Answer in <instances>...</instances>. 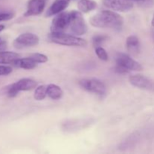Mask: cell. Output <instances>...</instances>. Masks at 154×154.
I'll list each match as a JSON object with an SVG mask.
<instances>
[{
	"mask_svg": "<svg viewBox=\"0 0 154 154\" xmlns=\"http://www.w3.org/2000/svg\"><path fill=\"white\" fill-rule=\"evenodd\" d=\"M93 26L97 28H110L120 29L123 24V18L112 11H102L93 15L90 19Z\"/></svg>",
	"mask_w": 154,
	"mask_h": 154,
	"instance_id": "6da1fadb",
	"label": "cell"
},
{
	"mask_svg": "<svg viewBox=\"0 0 154 154\" xmlns=\"http://www.w3.org/2000/svg\"><path fill=\"white\" fill-rule=\"evenodd\" d=\"M115 72L117 73H127L129 71H141L142 66L129 57L123 53H119L116 57Z\"/></svg>",
	"mask_w": 154,
	"mask_h": 154,
	"instance_id": "7a4b0ae2",
	"label": "cell"
},
{
	"mask_svg": "<svg viewBox=\"0 0 154 154\" xmlns=\"http://www.w3.org/2000/svg\"><path fill=\"white\" fill-rule=\"evenodd\" d=\"M49 38L54 43L64 46L85 47L87 45V42L85 39L72 35L66 34L65 32H51Z\"/></svg>",
	"mask_w": 154,
	"mask_h": 154,
	"instance_id": "3957f363",
	"label": "cell"
},
{
	"mask_svg": "<svg viewBox=\"0 0 154 154\" xmlns=\"http://www.w3.org/2000/svg\"><path fill=\"white\" fill-rule=\"evenodd\" d=\"M69 29L75 35H82L87 32V25L81 12L78 11H71V21Z\"/></svg>",
	"mask_w": 154,
	"mask_h": 154,
	"instance_id": "277c9868",
	"label": "cell"
},
{
	"mask_svg": "<svg viewBox=\"0 0 154 154\" xmlns=\"http://www.w3.org/2000/svg\"><path fill=\"white\" fill-rule=\"evenodd\" d=\"M84 90L97 95H104L106 93V87L100 80L96 78H84L79 81Z\"/></svg>",
	"mask_w": 154,
	"mask_h": 154,
	"instance_id": "5b68a950",
	"label": "cell"
},
{
	"mask_svg": "<svg viewBox=\"0 0 154 154\" xmlns=\"http://www.w3.org/2000/svg\"><path fill=\"white\" fill-rule=\"evenodd\" d=\"M71 12H61L57 14L51 23V32H64L69 27Z\"/></svg>",
	"mask_w": 154,
	"mask_h": 154,
	"instance_id": "8992f818",
	"label": "cell"
},
{
	"mask_svg": "<svg viewBox=\"0 0 154 154\" xmlns=\"http://www.w3.org/2000/svg\"><path fill=\"white\" fill-rule=\"evenodd\" d=\"M39 38L32 33L26 32L20 34L14 41V46L17 49H22L28 47L35 46L38 44Z\"/></svg>",
	"mask_w": 154,
	"mask_h": 154,
	"instance_id": "52a82bcc",
	"label": "cell"
},
{
	"mask_svg": "<svg viewBox=\"0 0 154 154\" xmlns=\"http://www.w3.org/2000/svg\"><path fill=\"white\" fill-rule=\"evenodd\" d=\"M106 8L120 12H126L133 8L132 0H102Z\"/></svg>",
	"mask_w": 154,
	"mask_h": 154,
	"instance_id": "ba28073f",
	"label": "cell"
},
{
	"mask_svg": "<svg viewBox=\"0 0 154 154\" xmlns=\"http://www.w3.org/2000/svg\"><path fill=\"white\" fill-rule=\"evenodd\" d=\"M129 81L130 84L134 87L154 92V82L144 75H132L129 77Z\"/></svg>",
	"mask_w": 154,
	"mask_h": 154,
	"instance_id": "9c48e42d",
	"label": "cell"
},
{
	"mask_svg": "<svg viewBox=\"0 0 154 154\" xmlns=\"http://www.w3.org/2000/svg\"><path fill=\"white\" fill-rule=\"evenodd\" d=\"M46 0H29L27 5V10L24 14L25 17L36 16L43 12Z\"/></svg>",
	"mask_w": 154,
	"mask_h": 154,
	"instance_id": "30bf717a",
	"label": "cell"
},
{
	"mask_svg": "<svg viewBox=\"0 0 154 154\" xmlns=\"http://www.w3.org/2000/svg\"><path fill=\"white\" fill-rule=\"evenodd\" d=\"M70 1L71 0H56L47 11V17L57 15L61 13L69 6Z\"/></svg>",
	"mask_w": 154,
	"mask_h": 154,
	"instance_id": "8fae6325",
	"label": "cell"
},
{
	"mask_svg": "<svg viewBox=\"0 0 154 154\" xmlns=\"http://www.w3.org/2000/svg\"><path fill=\"white\" fill-rule=\"evenodd\" d=\"M13 84L18 92L29 91L37 87V82L31 78H22Z\"/></svg>",
	"mask_w": 154,
	"mask_h": 154,
	"instance_id": "7c38bea8",
	"label": "cell"
},
{
	"mask_svg": "<svg viewBox=\"0 0 154 154\" xmlns=\"http://www.w3.org/2000/svg\"><path fill=\"white\" fill-rule=\"evenodd\" d=\"M126 48L127 51L132 55L137 56L140 53L141 45H140L139 39L135 35H130L126 38Z\"/></svg>",
	"mask_w": 154,
	"mask_h": 154,
	"instance_id": "4fadbf2b",
	"label": "cell"
},
{
	"mask_svg": "<svg viewBox=\"0 0 154 154\" xmlns=\"http://www.w3.org/2000/svg\"><path fill=\"white\" fill-rule=\"evenodd\" d=\"M20 58L19 54L12 51H0V64H14L17 60Z\"/></svg>",
	"mask_w": 154,
	"mask_h": 154,
	"instance_id": "5bb4252c",
	"label": "cell"
},
{
	"mask_svg": "<svg viewBox=\"0 0 154 154\" xmlns=\"http://www.w3.org/2000/svg\"><path fill=\"white\" fill-rule=\"evenodd\" d=\"M14 65L16 67L20 68V69L31 70L37 66V63H35L34 60H32L29 57H25V58H19L14 62Z\"/></svg>",
	"mask_w": 154,
	"mask_h": 154,
	"instance_id": "9a60e30c",
	"label": "cell"
},
{
	"mask_svg": "<svg viewBox=\"0 0 154 154\" xmlns=\"http://www.w3.org/2000/svg\"><path fill=\"white\" fill-rule=\"evenodd\" d=\"M97 7V3L93 0H80L78 3V10L83 13H88Z\"/></svg>",
	"mask_w": 154,
	"mask_h": 154,
	"instance_id": "2e32d148",
	"label": "cell"
},
{
	"mask_svg": "<svg viewBox=\"0 0 154 154\" xmlns=\"http://www.w3.org/2000/svg\"><path fill=\"white\" fill-rule=\"evenodd\" d=\"M47 94L51 99L58 100L62 98L63 92L59 86L56 84H49L47 87Z\"/></svg>",
	"mask_w": 154,
	"mask_h": 154,
	"instance_id": "e0dca14e",
	"label": "cell"
},
{
	"mask_svg": "<svg viewBox=\"0 0 154 154\" xmlns=\"http://www.w3.org/2000/svg\"><path fill=\"white\" fill-rule=\"evenodd\" d=\"M47 87L45 85H41L36 87L34 93V99L37 101H42L45 99L47 94Z\"/></svg>",
	"mask_w": 154,
	"mask_h": 154,
	"instance_id": "ac0fdd59",
	"label": "cell"
},
{
	"mask_svg": "<svg viewBox=\"0 0 154 154\" xmlns=\"http://www.w3.org/2000/svg\"><path fill=\"white\" fill-rule=\"evenodd\" d=\"M30 58L32 60H34L35 63H45L48 62V58L46 55L42 54H39V53H35V54H32L29 56Z\"/></svg>",
	"mask_w": 154,
	"mask_h": 154,
	"instance_id": "d6986e66",
	"label": "cell"
},
{
	"mask_svg": "<svg viewBox=\"0 0 154 154\" xmlns=\"http://www.w3.org/2000/svg\"><path fill=\"white\" fill-rule=\"evenodd\" d=\"M95 51H96V55H97V57H99L101 60H103V61H108V54H107L106 51H105L102 47L101 46L96 47Z\"/></svg>",
	"mask_w": 154,
	"mask_h": 154,
	"instance_id": "ffe728a7",
	"label": "cell"
},
{
	"mask_svg": "<svg viewBox=\"0 0 154 154\" xmlns=\"http://www.w3.org/2000/svg\"><path fill=\"white\" fill-rule=\"evenodd\" d=\"M135 2L140 7L143 8H149L154 5V0H132Z\"/></svg>",
	"mask_w": 154,
	"mask_h": 154,
	"instance_id": "44dd1931",
	"label": "cell"
},
{
	"mask_svg": "<svg viewBox=\"0 0 154 154\" xmlns=\"http://www.w3.org/2000/svg\"><path fill=\"white\" fill-rule=\"evenodd\" d=\"M107 39V36L105 35H96L93 38V44L95 48L101 46L102 43Z\"/></svg>",
	"mask_w": 154,
	"mask_h": 154,
	"instance_id": "7402d4cb",
	"label": "cell"
},
{
	"mask_svg": "<svg viewBox=\"0 0 154 154\" xmlns=\"http://www.w3.org/2000/svg\"><path fill=\"white\" fill-rule=\"evenodd\" d=\"M19 93V92L16 90V88L14 87V84H11L8 87L6 88V94L8 97H15V96H17V94Z\"/></svg>",
	"mask_w": 154,
	"mask_h": 154,
	"instance_id": "603a6c76",
	"label": "cell"
},
{
	"mask_svg": "<svg viewBox=\"0 0 154 154\" xmlns=\"http://www.w3.org/2000/svg\"><path fill=\"white\" fill-rule=\"evenodd\" d=\"M12 72V68L6 65H0V76L8 75Z\"/></svg>",
	"mask_w": 154,
	"mask_h": 154,
	"instance_id": "cb8c5ba5",
	"label": "cell"
},
{
	"mask_svg": "<svg viewBox=\"0 0 154 154\" xmlns=\"http://www.w3.org/2000/svg\"><path fill=\"white\" fill-rule=\"evenodd\" d=\"M14 17V14L12 13H0V22L1 21L9 20Z\"/></svg>",
	"mask_w": 154,
	"mask_h": 154,
	"instance_id": "d4e9b609",
	"label": "cell"
},
{
	"mask_svg": "<svg viewBox=\"0 0 154 154\" xmlns=\"http://www.w3.org/2000/svg\"><path fill=\"white\" fill-rule=\"evenodd\" d=\"M6 46H7L6 42H5V41L0 40V51H4V50L6 48Z\"/></svg>",
	"mask_w": 154,
	"mask_h": 154,
	"instance_id": "484cf974",
	"label": "cell"
},
{
	"mask_svg": "<svg viewBox=\"0 0 154 154\" xmlns=\"http://www.w3.org/2000/svg\"><path fill=\"white\" fill-rule=\"evenodd\" d=\"M5 29V26L4 25H2V24H0V32H1L2 30H4Z\"/></svg>",
	"mask_w": 154,
	"mask_h": 154,
	"instance_id": "4316f807",
	"label": "cell"
},
{
	"mask_svg": "<svg viewBox=\"0 0 154 154\" xmlns=\"http://www.w3.org/2000/svg\"><path fill=\"white\" fill-rule=\"evenodd\" d=\"M151 26L153 27H154V14H153V18H152V20H151Z\"/></svg>",
	"mask_w": 154,
	"mask_h": 154,
	"instance_id": "83f0119b",
	"label": "cell"
},
{
	"mask_svg": "<svg viewBox=\"0 0 154 154\" xmlns=\"http://www.w3.org/2000/svg\"><path fill=\"white\" fill-rule=\"evenodd\" d=\"M151 36H152V38H153V39L154 41V29H153L151 30Z\"/></svg>",
	"mask_w": 154,
	"mask_h": 154,
	"instance_id": "f1b7e54d",
	"label": "cell"
}]
</instances>
